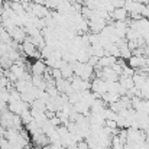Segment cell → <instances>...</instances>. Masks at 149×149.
<instances>
[{"label": "cell", "instance_id": "52a82bcc", "mask_svg": "<svg viewBox=\"0 0 149 149\" xmlns=\"http://www.w3.org/2000/svg\"><path fill=\"white\" fill-rule=\"evenodd\" d=\"M77 148L78 149H90L88 148V143H87V141H78V143H77Z\"/></svg>", "mask_w": 149, "mask_h": 149}, {"label": "cell", "instance_id": "8992f818", "mask_svg": "<svg viewBox=\"0 0 149 149\" xmlns=\"http://www.w3.org/2000/svg\"><path fill=\"white\" fill-rule=\"evenodd\" d=\"M119 99H120V94H119V93H114V91H106V93L101 96V100H103L104 103H107V104L114 103V101H117Z\"/></svg>", "mask_w": 149, "mask_h": 149}, {"label": "cell", "instance_id": "7a4b0ae2", "mask_svg": "<svg viewBox=\"0 0 149 149\" xmlns=\"http://www.w3.org/2000/svg\"><path fill=\"white\" fill-rule=\"evenodd\" d=\"M93 93H97L100 96H103L106 91H107V81H104L103 78H94L93 81H91V88H90Z\"/></svg>", "mask_w": 149, "mask_h": 149}, {"label": "cell", "instance_id": "3957f363", "mask_svg": "<svg viewBox=\"0 0 149 149\" xmlns=\"http://www.w3.org/2000/svg\"><path fill=\"white\" fill-rule=\"evenodd\" d=\"M127 64H129V67H132L135 71H136V70H141V68H143V67L146 65V56H143V55H132V56L127 59Z\"/></svg>", "mask_w": 149, "mask_h": 149}, {"label": "cell", "instance_id": "9c48e42d", "mask_svg": "<svg viewBox=\"0 0 149 149\" xmlns=\"http://www.w3.org/2000/svg\"><path fill=\"white\" fill-rule=\"evenodd\" d=\"M138 3H142V4H149V0H135Z\"/></svg>", "mask_w": 149, "mask_h": 149}, {"label": "cell", "instance_id": "ba28073f", "mask_svg": "<svg viewBox=\"0 0 149 149\" xmlns=\"http://www.w3.org/2000/svg\"><path fill=\"white\" fill-rule=\"evenodd\" d=\"M141 15H142V17H146V19H149V4H145V6H143V9H142Z\"/></svg>", "mask_w": 149, "mask_h": 149}, {"label": "cell", "instance_id": "6da1fadb", "mask_svg": "<svg viewBox=\"0 0 149 149\" xmlns=\"http://www.w3.org/2000/svg\"><path fill=\"white\" fill-rule=\"evenodd\" d=\"M20 48H22V52H23L26 56H29V58H39V51L35 47V44L32 42L31 38H26V39L22 42Z\"/></svg>", "mask_w": 149, "mask_h": 149}, {"label": "cell", "instance_id": "277c9868", "mask_svg": "<svg viewBox=\"0 0 149 149\" xmlns=\"http://www.w3.org/2000/svg\"><path fill=\"white\" fill-rule=\"evenodd\" d=\"M110 17L114 20V22H125L127 20L129 17V13L125 7H114L111 12H110Z\"/></svg>", "mask_w": 149, "mask_h": 149}, {"label": "cell", "instance_id": "5b68a950", "mask_svg": "<svg viewBox=\"0 0 149 149\" xmlns=\"http://www.w3.org/2000/svg\"><path fill=\"white\" fill-rule=\"evenodd\" d=\"M31 71H32V75H44L47 71V64L44 61L38 59L31 65Z\"/></svg>", "mask_w": 149, "mask_h": 149}]
</instances>
